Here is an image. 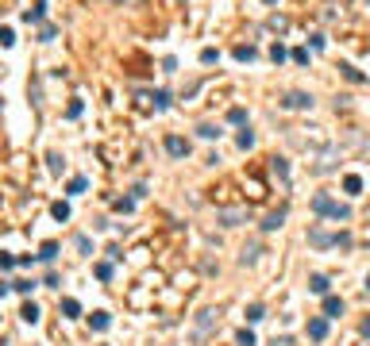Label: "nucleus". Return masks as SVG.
<instances>
[{"label":"nucleus","mask_w":370,"mask_h":346,"mask_svg":"<svg viewBox=\"0 0 370 346\" xmlns=\"http://www.w3.org/2000/svg\"><path fill=\"white\" fill-rule=\"evenodd\" d=\"M258 254H262V246L258 242H251V246H243V254H239V266H255Z\"/></svg>","instance_id":"nucleus-10"},{"label":"nucleus","mask_w":370,"mask_h":346,"mask_svg":"<svg viewBox=\"0 0 370 346\" xmlns=\"http://www.w3.org/2000/svg\"><path fill=\"white\" fill-rule=\"evenodd\" d=\"M262 4H278V0H262Z\"/></svg>","instance_id":"nucleus-44"},{"label":"nucleus","mask_w":370,"mask_h":346,"mask_svg":"<svg viewBox=\"0 0 370 346\" xmlns=\"http://www.w3.org/2000/svg\"><path fill=\"white\" fill-rule=\"evenodd\" d=\"M19 320H23V323H39V304H35V300H27L23 308H19Z\"/></svg>","instance_id":"nucleus-14"},{"label":"nucleus","mask_w":370,"mask_h":346,"mask_svg":"<svg viewBox=\"0 0 370 346\" xmlns=\"http://www.w3.org/2000/svg\"><path fill=\"white\" fill-rule=\"evenodd\" d=\"M0 43H4V46H12V43H16V35H12V27H4V31H0Z\"/></svg>","instance_id":"nucleus-40"},{"label":"nucleus","mask_w":370,"mask_h":346,"mask_svg":"<svg viewBox=\"0 0 370 346\" xmlns=\"http://www.w3.org/2000/svg\"><path fill=\"white\" fill-rule=\"evenodd\" d=\"M270 58H274V62H285V46L274 43V46H270Z\"/></svg>","instance_id":"nucleus-36"},{"label":"nucleus","mask_w":370,"mask_h":346,"mask_svg":"<svg viewBox=\"0 0 370 346\" xmlns=\"http://www.w3.org/2000/svg\"><path fill=\"white\" fill-rule=\"evenodd\" d=\"M285 216H289V212H285V208H278V212H270V216L262 219V231H278V227L285 223Z\"/></svg>","instance_id":"nucleus-9"},{"label":"nucleus","mask_w":370,"mask_h":346,"mask_svg":"<svg viewBox=\"0 0 370 346\" xmlns=\"http://www.w3.org/2000/svg\"><path fill=\"white\" fill-rule=\"evenodd\" d=\"M197 135H201V138H220V127H216V123H201Z\"/></svg>","instance_id":"nucleus-25"},{"label":"nucleus","mask_w":370,"mask_h":346,"mask_svg":"<svg viewBox=\"0 0 370 346\" xmlns=\"http://www.w3.org/2000/svg\"><path fill=\"white\" fill-rule=\"evenodd\" d=\"M216 219H220V227H239V223L251 219V212H247V208H220Z\"/></svg>","instance_id":"nucleus-3"},{"label":"nucleus","mask_w":370,"mask_h":346,"mask_svg":"<svg viewBox=\"0 0 370 346\" xmlns=\"http://www.w3.org/2000/svg\"><path fill=\"white\" fill-rule=\"evenodd\" d=\"M270 165H274V173H278L282 181H289V162H285V158H270Z\"/></svg>","instance_id":"nucleus-20"},{"label":"nucleus","mask_w":370,"mask_h":346,"mask_svg":"<svg viewBox=\"0 0 370 346\" xmlns=\"http://www.w3.org/2000/svg\"><path fill=\"white\" fill-rule=\"evenodd\" d=\"M89 327L93 331H108L112 327V315H108V311H93V315H89Z\"/></svg>","instance_id":"nucleus-11"},{"label":"nucleus","mask_w":370,"mask_h":346,"mask_svg":"<svg viewBox=\"0 0 370 346\" xmlns=\"http://www.w3.org/2000/svg\"><path fill=\"white\" fill-rule=\"evenodd\" d=\"M258 320H266V308L262 304H251L247 308V323H258Z\"/></svg>","instance_id":"nucleus-23"},{"label":"nucleus","mask_w":370,"mask_h":346,"mask_svg":"<svg viewBox=\"0 0 370 346\" xmlns=\"http://www.w3.org/2000/svg\"><path fill=\"white\" fill-rule=\"evenodd\" d=\"M231 54H235V62H255V58H258V50H255V46H235Z\"/></svg>","instance_id":"nucleus-19"},{"label":"nucleus","mask_w":370,"mask_h":346,"mask_svg":"<svg viewBox=\"0 0 370 346\" xmlns=\"http://www.w3.org/2000/svg\"><path fill=\"white\" fill-rule=\"evenodd\" d=\"M282 108H289V112H308V108H312V93H297V89H293V93L282 96Z\"/></svg>","instance_id":"nucleus-2"},{"label":"nucleus","mask_w":370,"mask_h":346,"mask_svg":"<svg viewBox=\"0 0 370 346\" xmlns=\"http://www.w3.org/2000/svg\"><path fill=\"white\" fill-rule=\"evenodd\" d=\"M339 73H343V77L351 81V85H362V81H366V73H359V69H355L351 62H343V66H339Z\"/></svg>","instance_id":"nucleus-13"},{"label":"nucleus","mask_w":370,"mask_h":346,"mask_svg":"<svg viewBox=\"0 0 370 346\" xmlns=\"http://www.w3.org/2000/svg\"><path fill=\"white\" fill-rule=\"evenodd\" d=\"M43 285H46V289H58V285H62V277H58V273H46Z\"/></svg>","instance_id":"nucleus-41"},{"label":"nucleus","mask_w":370,"mask_h":346,"mask_svg":"<svg viewBox=\"0 0 370 346\" xmlns=\"http://www.w3.org/2000/svg\"><path fill=\"white\" fill-rule=\"evenodd\" d=\"M12 289H16V293H31V289H35V281H12Z\"/></svg>","instance_id":"nucleus-37"},{"label":"nucleus","mask_w":370,"mask_h":346,"mask_svg":"<svg viewBox=\"0 0 370 346\" xmlns=\"http://www.w3.org/2000/svg\"><path fill=\"white\" fill-rule=\"evenodd\" d=\"M308 338H312V342H324L328 338V315H312V320H308Z\"/></svg>","instance_id":"nucleus-5"},{"label":"nucleus","mask_w":370,"mask_h":346,"mask_svg":"<svg viewBox=\"0 0 370 346\" xmlns=\"http://www.w3.org/2000/svg\"><path fill=\"white\" fill-rule=\"evenodd\" d=\"M54 35H58V27H50V23H46V27H43V35H39V39H43V43H54Z\"/></svg>","instance_id":"nucleus-38"},{"label":"nucleus","mask_w":370,"mask_h":346,"mask_svg":"<svg viewBox=\"0 0 370 346\" xmlns=\"http://www.w3.org/2000/svg\"><path fill=\"white\" fill-rule=\"evenodd\" d=\"M54 258H58V242H43V246H39V262H46V266H50Z\"/></svg>","instance_id":"nucleus-17"},{"label":"nucleus","mask_w":370,"mask_h":346,"mask_svg":"<svg viewBox=\"0 0 370 346\" xmlns=\"http://www.w3.org/2000/svg\"><path fill=\"white\" fill-rule=\"evenodd\" d=\"M85 189H89V181H85V177H73V181L66 185V192H70V196H77V192H85Z\"/></svg>","instance_id":"nucleus-26"},{"label":"nucleus","mask_w":370,"mask_h":346,"mask_svg":"<svg viewBox=\"0 0 370 346\" xmlns=\"http://www.w3.org/2000/svg\"><path fill=\"white\" fill-rule=\"evenodd\" d=\"M308 293L328 296V277H324V273H312V277H308Z\"/></svg>","instance_id":"nucleus-12"},{"label":"nucleus","mask_w":370,"mask_h":346,"mask_svg":"<svg viewBox=\"0 0 370 346\" xmlns=\"http://www.w3.org/2000/svg\"><path fill=\"white\" fill-rule=\"evenodd\" d=\"M116 212H123V216L135 212V196H120V200H116Z\"/></svg>","instance_id":"nucleus-28"},{"label":"nucleus","mask_w":370,"mask_h":346,"mask_svg":"<svg viewBox=\"0 0 370 346\" xmlns=\"http://www.w3.org/2000/svg\"><path fill=\"white\" fill-rule=\"evenodd\" d=\"M293 62H297V66H305V62H308V50H305V46H297V50H293Z\"/></svg>","instance_id":"nucleus-39"},{"label":"nucleus","mask_w":370,"mask_h":346,"mask_svg":"<svg viewBox=\"0 0 370 346\" xmlns=\"http://www.w3.org/2000/svg\"><path fill=\"white\" fill-rule=\"evenodd\" d=\"M235 147H239V150H251V147H255V131H251V127H243V131L235 135Z\"/></svg>","instance_id":"nucleus-16"},{"label":"nucleus","mask_w":370,"mask_h":346,"mask_svg":"<svg viewBox=\"0 0 370 346\" xmlns=\"http://www.w3.org/2000/svg\"><path fill=\"white\" fill-rule=\"evenodd\" d=\"M312 212H316V216H328V219H351V208L335 204L328 192H316V196H312Z\"/></svg>","instance_id":"nucleus-1"},{"label":"nucleus","mask_w":370,"mask_h":346,"mask_svg":"<svg viewBox=\"0 0 370 346\" xmlns=\"http://www.w3.org/2000/svg\"><path fill=\"white\" fill-rule=\"evenodd\" d=\"M343 308H347V304L339 300V296H332V293L324 296V315H328V320H339V315H343Z\"/></svg>","instance_id":"nucleus-6"},{"label":"nucleus","mask_w":370,"mask_h":346,"mask_svg":"<svg viewBox=\"0 0 370 346\" xmlns=\"http://www.w3.org/2000/svg\"><path fill=\"white\" fill-rule=\"evenodd\" d=\"M162 147H166L170 158H185V154H189V138H181V135H166V142H162Z\"/></svg>","instance_id":"nucleus-4"},{"label":"nucleus","mask_w":370,"mask_h":346,"mask_svg":"<svg viewBox=\"0 0 370 346\" xmlns=\"http://www.w3.org/2000/svg\"><path fill=\"white\" fill-rule=\"evenodd\" d=\"M73 246H77L81 254H93V242H89V235H77V239H73Z\"/></svg>","instance_id":"nucleus-29"},{"label":"nucleus","mask_w":370,"mask_h":346,"mask_svg":"<svg viewBox=\"0 0 370 346\" xmlns=\"http://www.w3.org/2000/svg\"><path fill=\"white\" fill-rule=\"evenodd\" d=\"M359 331H362V338H370V320H362V327H359Z\"/></svg>","instance_id":"nucleus-42"},{"label":"nucleus","mask_w":370,"mask_h":346,"mask_svg":"<svg viewBox=\"0 0 370 346\" xmlns=\"http://www.w3.org/2000/svg\"><path fill=\"white\" fill-rule=\"evenodd\" d=\"M220 320V311L216 308H204L201 315H197V335H204V331H212V323Z\"/></svg>","instance_id":"nucleus-7"},{"label":"nucleus","mask_w":370,"mask_h":346,"mask_svg":"<svg viewBox=\"0 0 370 346\" xmlns=\"http://www.w3.org/2000/svg\"><path fill=\"white\" fill-rule=\"evenodd\" d=\"M97 277H100V281H112V262H100V266H97Z\"/></svg>","instance_id":"nucleus-33"},{"label":"nucleus","mask_w":370,"mask_h":346,"mask_svg":"<svg viewBox=\"0 0 370 346\" xmlns=\"http://www.w3.org/2000/svg\"><path fill=\"white\" fill-rule=\"evenodd\" d=\"M343 189H347V192H362V177L347 173V177H343Z\"/></svg>","instance_id":"nucleus-27"},{"label":"nucleus","mask_w":370,"mask_h":346,"mask_svg":"<svg viewBox=\"0 0 370 346\" xmlns=\"http://www.w3.org/2000/svg\"><path fill=\"white\" fill-rule=\"evenodd\" d=\"M62 315H66V320H77V315H81V304L73 300V296H66V300H62Z\"/></svg>","instance_id":"nucleus-15"},{"label":"nucleus","mask_w":370,"mask_h":346,"mask_svg":"<svg viewBox=\"0 0 370 346\" xmlns=\"http://www.w3.org/2000/svg\"><path fill=\"white\" fill-rule=\"evenodd\" d=\"M235 342L239 346H255V331H251V327H239L235 331Z\"/></svg>","instance_id":"nucleus-21"},{"label":"nucleus","mask_w":370,"mask_h":346,"mask_svg":"<svg viewBox=\"0 0 370 346\" xmlns=\"http://www.w3.org/2000/svg\"><path fill=\"white\" fill-rule=\"evenodd\" d=\"M50 212H54V219H58V223H66V219H70V204H66V200H58Z\"/></svg>","instance_id":"nucleus-22"},{"label":"nucleus","mask_w":370,"mask_h":346,"mask_svg":"<svg viewBox=\"0 0 370 346\" xmlns=\"http://www.w3.org/2000/svg\"><path fill=\"white\" fill-rule=\"evenodd\" d=\"M366 293H370V273H366Z\"/></svg>","instance_id":"nucleus-43"},{"label":"nucleus","mask_w":370,"mask_h":346,"mask_svg":"<svg viewBox=\"0 0 370 346\" xmlns=\"http://www.w3.org/2000/svg\"><path fill=\"white\" fill-rule=\"evenodd\" d=\"M43 16H46V4H43V0H39L35 8H27V12H23L27 23H43Z\"/></svg>","instance_id":"nucleus-18"},{"label":"nucleus","mask_w":370,"mask_h":346,"mask_svg":"<svg viewBox=\"0 0 370 346\" xmlns=\"http://www.w3.org/2000/svg\"><path fill=\"white\" fill-rule=\"evenodd\" d=\"M16 266H19L16 254H0V269H16Z\"/></svg>","instance_id":"nucleus-32"},{"label":"nucleus","mask_w":370,"mask_h":346,"mask_svg":"<svg viewBox=\"0 0 370 346\" xmlns=\"http://www.w3.org/2000/svg\"><path fill=\"white\" fill-rule=\"evenodd\" d=\"M150 100H154V108H158V112H166V108H170V93H162V89H154V96H150Z\"/></svg>","instance_id":"nucleus-24"},{"label":"nucleus","mask_w":370,"mask_h":346,"mask_svg":"<svg viewBox=\"0 0 370 346\" xmlns=\"http://www.w3.org/2000/svg\"><path fill=\"white\" fill-rule=\"evenodd\" d=\"M308 242H312L316 250H328V246H335V235H328V231H308Z\"/></svg>","instance_id":"nucleus-8"},{"label":"nucleus","mask_w":370,"mask_h":346,"mask_svg":"<svg viewBox=\"0 0 370 346\" xmlns=\"http://www.w3.org/2000/svg\"><path fill=\"white\" fill-rule=\"evenodd\" d=\"M228 123H247V108H231V112H228Z\"/></svg>","instance_id":"nucleus-31"},{"label":"nucleus","mask_w":370,"mask_h":346,"mask_svg":"<svg viewBox=\"0 0 370 346\" xmlns=\"http://www.w3.org/2000/svg\"><path fill=\"white\" fill-rule=\"evenodd\" d=\"M335 246H339V250H351V235L339 231V235H335Z\"/></svg>","instance_id":"nucleus-34"},{"label":"nucleus","mask_w":370,"mask_h":346,"mask_svg":"<svg viewBox=\"0 0 370 346\" xmlns=\"http://www.w3.org/2000/svg\"><path fill=\"white\" fill-rule=\"evenodd\" d=\"M81 112H85V104H81V100H73V104H70V108H66V116H70V120H77V116H81Z\"/></svg>","instance_id":"nucleus-35"},{"label":"nucleus","mask_w":370,"mask_h":346,"mask_svg":"<svg viewBox=\"0 0 370 346\" xmlns=\"http://www.w3.org/2000/svg\"><path fill=\"white\" fill-rule=\"evenodd\" d=\"M201 62H204V66H212V62H220V50H212V46H204V50H201Z\"/></svg>","instance_id":"nucleus-30"}]
</instances>
